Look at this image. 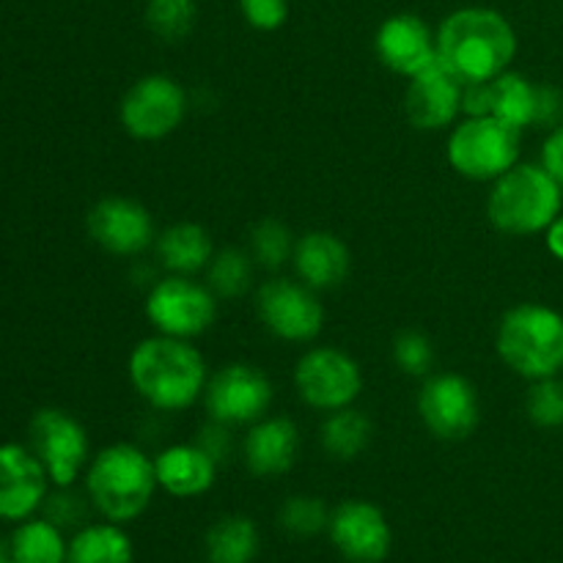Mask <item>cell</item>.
<instances>
[{"label": "cell", "instance_id": "obj_1", "mask_svg": "<svg viewBox=\"0 0 563 563\" xmlns=\"http://www.w3.org/2000/svg\"><path fill=\"white\" fill-rule=\"evenodd\" d=\"M517 55V31L500 11L465 5L440 22L438 58L462 82H489L509 71Z\"/></svg>", "mask_w": 563, "mask_h": 563}, {"label": "cell", "instance_id": "obj_2", "mask_svg": "<svg viewBox=\"0 0 563 563\" xmlns=\"http://www.w3.org/2000/svg\"><path fill=\"white\" fill-rule=\"evenodd\" d=\"M132 388L146 405L165 412H179L196 405L207 388V361L185 339L152 335L132 350L130 363Z\"/></svg>", "mask_w": 563, "mask_h": 563}, {"label": "cell", "instance_id": "obj_3", "mask_svg": "<svg viewBox=\"0 0 563 563\" xmlns=\"http://www.w3.org/2000/svg\"><path fill=\"white\" fill-rule=\"evenodd\" d=\"M154 460L137 445L115 443L99 451L86 471V493L108 522H132L148 509L157 493Z\"/></svg>", "mask_w": 563, "mask_h": 563}, {"label": "cell", "instance_id": "obj_4", "mask_svg": "<svg viewBox=\"0 0 563 563\" xmlns=\"http://www.w3.org/2000/svg\"><path fill=\"white\" fill-rule=\"evenodd\" d=\"M495 350L528 383L559 377L563 372V313L544 302L511 306L498 322Z\"/></svg>", "mask_w": 563, "mask_h": 563}, {"label": "cell", "instance_id": "obj_5", "mask_svg": "<svg viewBox=\"0 0 563 563\" xmlns=\"http://www.w3.org/2000/svg\"><path fill=\"white\" fill-rule=\"evenodd\" d=\"M563 209V187L542 163H517L493 181L487 198L489 223L506 236L544 234Z\"/></svg>", "mask_w": 563, "mask_h": 563}, {"label": "cell", "instance_id": "obj_6", "mask_svg": "<svg viewBox=\"0 0 563 563\" xmlns=\"http://www.w3.org/2000/svg\"><path fill=\"white\" fill-rule=\"evenodd\" d=\"M522 132L498 115H465L451 126L449 165L471 181H495L520 163Z\"/></svg>", "mask_w": 563, "mask_h": 563}, {"label": "cell", "instance_id": "obj_7", "mask_svg": "<svg viewBox=\"0 0 563 563\" xmlns=\"http://www.w3.org/2000/svg\"><path fill=\"white\" fill-rule=\"evenodd\" d=\"M146 319L159 335L190 341L214 324L218 297L209 286L196 284L190 275H168L148 291Z\"/></svg>", "mask_w": 563, "mask_h": 563}, {"label": "cell", "instance_id": "obj_8", "mask_svg": "<svg viewBox=\"0 0 563 563\" xmlns=\"http://www.w3.org/2000/svg\"><path fill=\"white\" fill-rule=\"evenodd\" d=\"M187 93L170 75H143L119 102V121L135 141H163L181 126Z\"/></svg>", "mask_w": 563, "mask_h": 563}, {"label": "cell", "instance_id": "obj_9", "mask_svg": "<svg viewBox=\"0 0 563 563\" xmlns=\"http://www.w3.org/2000/svg\"><path fill=\"white\" fill-rule=\"evenodd\" d=\"M27 445L44 465L53 487H71L88 465L86 427L58 407L33 412L27 423Z\"/></svg>", "mask_w": 563, "mask_h": 563}, {"label": "cell", "instance_id": "obj_10", "mask_svg": "<svg viewBox=\"0 0 563 563\" xmlns=\"http://www.w3.org/2000/svg\"><path fill=\"white\" fill-rule=\"evenodd\" d=\"M297 396L322 412L355 405L363 390V372L355 357L335 346H313L295 366Z\"/></svg>", "mask_w": 563, "mask_h": 563}, {"label": "cell", "instance_id": "obj_11", "mask_svg": "<svg viewBox=\"0 0 563 563\" xmlns=\"http://www.w3.org/2000/svg\"><path fill=\"white\" fill-rule=\"evenodd\" d=\"M418 416L429 434L445 443L467 440L482 423L476 385L462 374H429L418 390Z\"/></svg>", "mask_w": 563, "mask_h": 563}, {"label": "cell", "instance_id": "obj_12", "mask_svg": "<svg viewBox=\"0 0 563 563\" xmlns=\"http://www.w3.org/2000/svg\"><path fill=\"white\" fill-rule=\"evenodd\" d=\"M256 313L264 328L280 341L306 344L324 328V306L300 278H269L256 291Z\"/></svg>", "mask_w": 563, "mask_h": 563}, {"label": "cell", "instance_id": "obj_13", "mask_svg": "<svg viewBox=\"0 0 563 563\" xmlns=\"http://www.w3.org/2000/svg\"><path fill=\"white\" fill-rule=\"evenodd\" d=\"M203 405L209 418L225 427L256 423L273 405V383L251 363H229L207 379Z\"/></svg>", "mask_w": 563, "mask_h": 563}, {"label": "cell", "instance_id": "obj_14", "mask_svg": "<svg viewBox=\"0 0 563 563\" xmlns=\"http://www.w3.org/2000/svg\"><path fill=\"white\" fill-rule=\"evenodd\" d=\"M86 229L110 256H137L157 242L152 212L141 201L124 196L99 198L88 209Z\"/></svg>", "mask_w": 563, "mask_h": 563}, {"label": "cell", "instance_id": "obj_15", "mask_svg": "<svg viewBox=\"0 0 563 563\" xmlns=\"http://www.w3.org/2000/svg\"><path fill=\"white\" fill-rule=\"evenodd\" d=\"M49 495V476L31 445H0V520L22 522L42 511Z\"/></svg>", "mask_w": 563, "mask_h": 563}, {"label": "cell", "instance_id": "obj_16", "mask_svg": "<svg viewBox=\"0 0 563 563\" xmlns=\"http://www.w3.org/2000/svg\"><path fill=\"white\" fill-rule=\"evenodd\" d=\"M330 539L352 563H379L388 559L394 533L383 509L368 500H346L330 515Z\"/></svg>", "mask_w": 563, "mask_h": 563}, {"label": "cell", "instance_id": "obj_17", "mask_svg": "<svg viewBox=\"0 0 563 563\" xmlns=\"http://www.w3.org/2000/svg\"><path fill=\"white\" fill-rule=\"evenodd\" d=\"M374 53L385 69L401 77H416L438 60V33L427 20L410 11L390 14L374 36Z\"/></svg>", "mask_w": 563, "mask_h": 563}, {"label": "cell", "instance_id": "obj_18", "mask_svg": "<svg viewBox=\"0 0 563 563\" xmlns=\"http://www.w3.org/2000/svg\"><path fill=\"white\" fill-rule=\"evenodd\" d=\"M462 86L465 82L443 64L434 60L421 75L410 77L405 91V115L416 130L434 132L454 126L462 115Z\"/></svg>", "mask_w": 563, "mask_h": 563}, {"label": "cell", "instance_id": "obj_19", "mask_svg": "<svg viewBox=\"0 0 563 563\" xmlns=\"http://www.w3.org/2000/svg\"><path fill=\"white\" fill-rule=\"evenodd\" d=\"M297 278L313 291L339 289L352 269V253L341 236L333 231H308L297 236L291 253Z\"/></svg>", "mask_w": 563, "mask_h": 563}, {"label": "cell", "instance_id": "obj_20", "mask_svg": "<svg viewBox=\"0 0 563 563\" xmlns=\"http://www.w3.org/2000/svg\"><path fill=\"white\" fill-rule=\"evenodd\" d=\"M297 451H300V429L291 418L284 416H264L262 421L253 423L242 443L247 471L258 478L289 473L297 462Z\"/></svg>", "mask_w": 563, "mask_h": 563}, {"label": "cell", "instance_id": "obj_21", "mask_svg": "<svg viewBox=\"0 0 563 563\" xmlns=\"http://www.w3.org/2000/svg\"><path fill=\"white\" fill-rule=\"evenodd\" d=\"M157 484L174 498H198L209 493L218 476V462L198 443H179L154 456Z\"/></svg>", "mask_w": 563, "mask_h": 563}, {"label": "cell", "instance_id": "obj_22", "mask_svg": "<svg viewBox=\"0 0 563 563\" xmlns=\"http://www.w3.org/2000/svg\"><path fill=\"white\" fill-rule=\"evenodd\" d=\"M159 264L170 275H196L209 267L214 256V242L203 225L176 223L157 236Z\"/></svg>", "mask_w": 563, "mask_h": 563}, {"label": "cell", "instance_id": "obj_23", "mask_svg": "<svg viewBox=\"0 0 563 563\" xmlns=\"http://www.w3.org/2000/svg\"><path fill=\"white\" fill-rule=\"evenodd\" d=\"M69 542L47 517H31L16 522L9 537V559L14 563H66Z\"/></svg>", "mask_w": 563, "mask_h": 563}, {"label": "cell", "instance_id": "obj_24", "mask_svg": "<svg viewBox=\"0 0 563 563\" xmlns=\"http://www.w3.org/2000/svg\"><path fill=\"white\" fill-rule=\"evenodd\" d=\"M372 418L363 410H357V407H344V410L330 412L322 427H319V443L339 462L357 460L372 445Z\"/></svg>", "mask_w": 563, "mask_h": 563}, {"label": "cell", "instance_id": "obj_25", "mask_svg": "<svg viewBox=\"0 0 563 563\" xmlns=\"http://www.w3.org/2000/svg\"><path fill=\"white\" fill-rule=\"evenodd\" d=\"M489 91H493V115L517 126L520 132H526L528 126H537V82L528 80L520 71L509 69L489 80Z\"/></svg>", "mask_w": 563, "mask_h": 563}, {"label": "cell", "instance_id": "obj_26", "mask_svg": "<svg viewBox=\"0 0 563 563\" xmlns=\"http://www.w3.org/2000/svg\"><path fill=\"white\" fill-rule=\"evenodd\" d=\"M66 563H132V542L119 522L82 526L69 539Z\"/></svg>", "mask_w": 563, "mask_h": 563}, {"label": "cell", "instance_id": "obj_27", "mask_svg": "<svg viewBox=\"0 0 563 563\" xmlns=\"http://www.w3.org/2000/svg\"><path fill=\"white\" fill-rule=\"evenodd\" d=\"M258 553V531L251 517L231 515L214 522L207 533L209 563H253Z\"/></svg>", "mask_w": 563, "mask_h": 563}, {"label": "cell", "instance_id": "obj_28", "mask_svg": "<svg viewBox=\"0 0 563 563\" xmlns=\"http://www.w3.org/2000/svg\"><path fill=\"white\" fill-rule=\"evenodd\" d=\"M143 22L163 42H181L196 27L198 3L196 0H146Z\"/></svg>", "mask_w": 563, "mask_h": 563}, {"label": "cell", "instance_id": "obj_29", "mask_svg": "<svg viewBox=\"0 0 563 563\" xmlns=\"http://www.w3.org/2000/svg\"><path fill=\"white\" fill-rule=\"evenodd\" d=\"M251 280L253 258L240 247H223L214 253L207 267V286L214 291V297H223V300L245 295Z\"/></svg>", "mask_w": 563, "mask_h": 563}, {"label": "cell", "instance_id": "obj_30", "mask_svg": "<svg viewBox=\"0 0 563 563\" xmlns=\"http://www.w3.org/2000/svg\"><path fill=\"white\" fill-rule=\"evenodd\" d=\"M295 236H291L289 225H284L280 220H262V223L253 225L251 231V258L258 267L275 269L284 267L286 262H291V253H295Z\"/></svg>", "mask_w": 563, "mask_h": 563}, {"label": "cell", "instance_id": "obj_31", "mask_svg": "<svg viewBox=\"0 0 563 563\" xmlns=\"http://www.w3.org/2000/svg\"><path fill=\"white\" fill-rule=\"evenodd\" d=\"M330 515L333 511L324 506V500L311 498V495H295L280 509V526L291 533V537L311 539L319 537L324 528L330 526Z\"/></svg>", "mask_w": 563, "mask_h": 563}, {"label": "cell", "instance_id": "obj_32", "mask_svg": "<svg viewBox=\"0 0 563 563\" xmlns=\"http://www.w3.org/2000/svg\"><path fill=\"white\" fill-rule=\"evenodd\" d=\"M526 412L533 427L561 429L563 427V379L548 377L531 383L526 396Z\"/></svg>", "mask_w": 563, "mask_h": 563}, {"label": "cell", "instance_id": "obj_33", "mask_svg": "<svg viewBox=\"0 0 563 563\" xmlns=\"http://www.w3.org/2000/svg\"><path fill=\"white\" fill-rule=\"evenodd\" d=\"M394 361L410 377H427L434 366V344L421 330H405L394 341Z\"/></svg>", "mask_w": 563, "mask_h": 563}, {"label": "cell", "instance_id": "obj_34", "mask_svg": "<svg viewBox=\"0 0 563 563\" xmlns=\"http://www.w3.org/2000/svg\"><path fill=\"white\" fill-rule=\"evenodd\" d=\"M240 14L253 31L273 33L289 20V0H240Z\"/></svg>", "mask_w": 563, "mask_h": 563}, {"label": "cell", "instance_id": "obj_35", "mask_svg": "<svg viewBox=\"0 0 563 563\" xmlns=\"http://www.w3.org/2000/svg\"><path fill=\"white\" fill-rule=\"evenodd\" d=\"M58 493L47 495L42 511L49 522L66 531V528H75L86 520V504H82L80 495L71 493V487H55Z\"/></svg>", "mask_w": 563, "mask_h": 563}, {"label": "cell", "instance_id": "obj_36", "mask_svg": "<svg viewBox=\"0 0 563 563\" xmlns=\"http://www.w3.org/2000/svg\"><path fill=\"white\" fill-rule=\"evenodd\" d=\"M563 124V93L555 86H539L537 97V126H555Z\"/></svg>", "mask_w": 563, "mask_h": 563}, {"label": "cell", "instance_id": "obj_37", "mask_svg": "<svg viewBox=\"0 0 563 563\" xmlns=\"http://www.w3.org/2000/svg\"><path fill=\"white\" fill-rule=\"evenodd\" d=\"M462 115H493L489 82H465L462 86Z\"/></svg>", "mask_w": 563, "mask_h": 563}, {"label": "cell", "instance_id": "obj_38", "mask_svg": "<svg viewBox=\"0 0 563 563\" xmlns=\"http://www.w3.org/2000/svg\"><path fill=\"white\" fill-rule=\"evenodd\" d=\"M539 163L563 187V124L550 130L548 141L542 143V157H539Z\"/></svg>", "mask_w": 563, "mask_h": 563}, {"label": "cell", "instance_id": "obj_39", "mask_svg": "<svg viewBox=\"0 0 563 563\" xmlns=\"http://www.w3.org/2000/svg\"><path fill=\"white\" fill-rule=\"evenodd\" d=\"M198 445H201L214 462H223L225 456H229V429H225V423H209V427L203 429V438L198 440Z\"/></svg>", "mask_w": 563, "mask_h": 563}, {"label": "cell", "instance_id": "obj_40", "mask_svg": "<svg viewBox=\"0 0 563 563\" xmlns=\"http://www.w3.org/2000/svg\"><path fill=\"white\" fill-rule=\"evenodd\" d=\"M544 242H548L550 256L563 262V212L548 225V231H544Z\"/></svg>", "mask_w": 563, "mask_h": 563}, {"label": "cell", "instance_id": "obj_41", "mask_svg": "<svg viewBox=\"0 0 563 563\" xmlns=\"http://www.w3.org/2000/svg\"><path fill=\"white\" fill-rule=\"evenodd\" d=\"M9 561V539L0 537V563Z\"/></svg>", "mask_w": 563, "mask_h": 563}, {"label": "cell", "instance_id": "obj_42", "mask_svg": "<svg viewBox=\"0 0 563 563\" xmlns=\"http://www.w3.org/2000/svg\"><path fill=\"white\" fill-rule=\"evenodd\" d=\"M3 563H14V561H11V559H9V561H3Z\"/></svg>", "mask_w": 563, "mask_h": 563}]
</instances>
